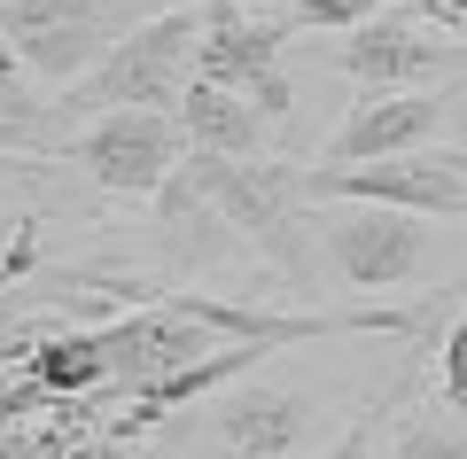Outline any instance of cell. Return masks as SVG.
Returning <instances> with one entry per match:
<instances>
[{
    "label": "cell",
    "mask_w": 467,
    "mask_h": 459,
    "mask_svg": "<svg viewBox=\"0 0 467 459\" xmlns=\"http://www.w3.org/2000/svg\"><path fill=\"white\" fill-rule=\"evenodd\" d=\"M133 24H140L133 0H0V47L55 94L78 86Z\"/></svg>",
    "instance_id": "5"
},
{
    "label": "cell",
    "mask_w": 467,
    "mask_h": 459,
    "mask_svg": "<svg viewBox=\"0 0 467 459\" xmlns=\"http://www.w3.org/2000/svg\"><path fill=\"white\" fill-rule=\"evenodd\" d=\"M70 443H63V428H8V436H0V459H63Z\"/></svg>",
    "instance_id": "16"
},
{
    "label": "cell",
    "mask_w": 467,
    "mask_h": 459,
    "mask_svg": "<svg viewBox=\"0 0 467 459\" xmlns=\"http://www.w3.org/2000/svg\"><path fill=\"white\" fill-rule=\"evenodd\" d=\"M140 16H164V8H202V0H133Z\"/></svg>",
    "instance_id": "22"
},
{
    "label": "cell",
    "mask_w": 467,
    "mask_h": 459,
    "mask_svg": "<svg viewBox=\"0 0 467 459\" xmlns=\"http://www.w3.org/2000/svg\"><path fill=\"white\" fill-rule=\"evenodd\" d=\"M374 452H382V436H374V421L358 412V421H350V428H343V436H335L319 459H374Z\"/></svg>",
    "instance_id": "18"
},
{
    "label": "cell",
    "mask_w": 467,
    "mask_h": 459,
    "mask_svg": "<svg viewBox=\"0 0 467 459\" xmlns=\"http://www.w3.org/2000/svg\"><path fill=\"white\" fill-rule=\"evenodd\" d=\"M63 164H78L101 195L156 203L171 187V172L187 164V125L180 110H101L70 132Z\"/></svg>",
    "instance_id": "6"
},
{
    "label": "cell",
    "mask_w": 467,
    "mask_h": 459,
    "mask_svg": "<svg viewBox=\"0 0 467 459\" xmlns=\"http://www.w3.org/2000/svg\"><path fill=\"white\" fill-rule=\"evenodd\" d=\"M180 125H187V148H211V156H265L273 117L257 110L242 86L195 78V86H187V101H180Z\"/></svg>",
    "instance_id": "11"
},
{
    "label": "cell",
    "mask_w": 467,
    "mask_h": 459,
    "mask_svg": "<svg viewBox=\"0 0 467 459\" xmlns=\"http://www.w3.org/2000/svg\"><path fill=\"white\" fill-rule=\"evenodd\" d=\"M195 55H202V8H164V16H140L133 32L117 39L78 86H63V117L70 132L101 110H180L187 86H195Z\"/></svg>",
    "instance_id": "3"
},
{
    "label": "cell",
    "mask_w": 467,
    "mask_h": 459,
    "mask_svg": "<svg viewBox=\"0 0 467 459\" xmlns=\"http://www.w3.org/2000/svg\"><path fill=\"white\" fill-rule=\"evenodd\" d=\"M451 132L444 86H420V94H367L343 125L327 132L319 164H374V156H405V148H436Z\"/></svg>",
    "instance_id": "9"
},
{
    "label": "cell",
    "mask_w": 467,
    "mask_h": 459,
    "mask_svg": "<svg viewBox=\"0 0 467 459\" xmlns=\"http://www.w3.org/2000/svg\"><path fill=\"white\" fill-rule=\"evenodd\" d=\"M0 390H8V374H0Z\"/></svg>",
    "instance_id": "25"
},
{
    "label": "cell",
    "mask_w": 467,
    "mask_h": 459,
    "mask_svg": "<svg viewBox=\"0 0 467 459\" xmlns=\"http://www.w3.org/2000/svg\"><path fill=\"white\" fill-rule=\"evenodd\" d=\"M327 55L335 70H343L358 94H420V86H451L467 70V32H451L444 39V24H429V16H367V24H350L343 39H327Z\"/></svg>",
    "instance_id": "7"
},
{
    "label": "cell",
    "mask_w": 467,
    "mask_h": 459,
    "mask_svg": "<svg viewBox=\"0 0 467 459\" xmlns=\"http://www.w3.org/2000/svg\"><path fill=\"white\" fill-rule=\"evenodd\" d=\"M39 265H47V249H39V218H16V226L0 234V288L32 280Z\"/></svg>",
    "instance_id": "15"
},
{
    "label": "cell",
    "mask_w": 467,
    "mask_h": 459,
    "mask_svg": "<svg viewBox=\"0 0 467 459\" xmlns=\"http://www.w3.org/2000/svg\"><path fill=\"white\" fill-rule=\"evenodd\" d=\"M296 39V24L265 16V8H242V0H202V55H195V78L218 86H242L250 94L257 78H273Z\"/></svg>",
    "instance_id": "10"
},
{
    "label": "cell",
    "mask_w": 467,
    "mask_h": 459,
    "mask_svg": "<svg viewBox=\"0 0 467 459\" xmlns=\"http://www.w3.org/2000/svg\"><path fill=\"white\" fill-rule=\"evenodd\" d=\"M389 0H296V32H350V24H367V16H382Z\"/></svg>",
    "instance_id": "14"
},
{
    "label": "cell",
    "mask_w": 467,
    "mask_h": 459,
    "mask_svg": "<svg viewBox=\"0 0 467 459\" xmlns=\"http://www.w3.org/2000/svg\"><path fill=\"white\" fill-rule=\"evenodd\" d=\"M460 172H467V141H460Z\"/></svg>",
    "instance_id": "24"
},
{
    "label": "cell",
    "mask_w": 467,
    "mask_h": 459,
    "mask_svg": "<svg viewBox=\"0 0 467 459\" xmlns=\"http://www.w3.org/2000/svg\"><path fill=\"white\" fill-rule=\"evenodd\" d=\"M242 8H281V0H242Z\"/></svg>",
    "instance_id": "23"
},
{
    "label": "cell",
    "mask_w": 467,
    "mask_h": 459,
    "mask_svg": "<svg viewBox=\"0 0 467 459\" xmlns=\"http://www.w3.org/2000/svg\"><path fill=\"white\" fill-rule=\"evenodd\" d=\"M319 265L335 288L350 296H398L436 273V226L420 211H389V203H312Z\"/></svg>",
    "instance_id": "4"
},
{
    "label": "cell",
    "mask_w": 467,
    "mask_h": 459,
    "mask_svg": "<svg viewBox=\"0 0 467 459\" xmlns=\"http://www.w3.org/2000/svg\"><path fill=\"white\" fill-rule=\"evenodd\" d=\"M444 110H451V141H467V70L444 86Z\"/></svg>",
    "instance_id": "20"
},
{
    "label": "cell",
    "mask_w": 467,
    "mask_h": 459,
    "mask_svg": "<svg viewBox=\"0 0 467 459\" xmlns=\"http://www.w3.org/2000/svg\"><path fill=\"white\" fill-rule=\"evenodd\" d=\"M358 412H335V397L319 381H296L281 366H250V374H234L226 390H211L195 405V443L202 459H319Z\"/></svg>",
    "instance_id": "1"
},
{
    "label": "cell",
    "mask_w": 467,
    "mask_h": 459,
    "mask_svg": "<svg viewBox=\"0 0 467 459\" xmlns=\"http://www.w3.org/2000/svg\"><path fill=\"white\" fill-rule=\"evenodd\" d=\"M117 452H125L117 436H94V443H78V452H63V459H117Z\"/></svg>",
    "instance_id": "21"
},
{
    "label": "cell",
    "mask_w": 467,
    "mask_h": 459,
    "mask_svg": "<svg viewBox=\"0 0 467 459\" xmlns=\"http://www.w3.org/2000/svg\"><path fill=\"white\" fill-rule=\"evenodd\" d=\"M436 397L467 405V312L451 319V335H444V381H436Z\"/></svg>",
    "instance_id": "17"
},
{
    "label": "cell",
    "mask_w": 467,
    "mask_h": 459,
    "mask_svg": "<svg viewBox=\"0 0 467 459\" xmlns=\"http://www.w3.org/2000/svg\"><path fill=\"white\" fill-rule=\"evenodd\" d=\"M0 141L24 148V156H47V164H63L70 148V117L55 101V86H39L8 47H0Z\"/></svg>",
    "instance_id": "12"
},
{
    "label": "cell",
    "mask_w": 467,
    "mask_h": 459,
    "mask_svg": "<svg viewBox=\"0 0 467 459\" xmlns=\"http://www.w3.org/2000/svg\"><path fill=\"white\" fill-rule=\"evenodd\" d=\"M39 172H47V156H24V148L0 141V195H8V187H32Z\"/></svg>",
    "instance_id": "19"
},
{
    "label": "cell",
    "mask_w": 467,
    "mask_h": 459,
    "mask_svg": "<svg viewBox=\"0 0 467 459\" xmlns=\"http://www.w3.org/2000/svg\"><path fill=\"white\" fill-rule=\"evenodd\" d=\"M187 180L218 203L242 242L273 265L281 280L312 288L319 273V234H312V195H304V172L281 164V156H211V148H187Z\"/></svg>",
    "instance_id": "2"
},
{
    "label": "cell",
    "mask_w": 467,
    "mask_h": 459,
    "mask_svg": "<svg viewBox=\"0 0 467 459\" xmlns=\"http://www.w3.org/2000/svg\"><path fill=\"white\" fill-rule=\"evenodd\" d=\"M304 195L312 203H389V211H420V218H467L460 141L374 156V164H304Z\"/></svg>",
    "instance_id": "8"
},
{
    "label": "cell",
    "mask_w": 467,
    "mask_h": 459,
    "mask_svg": "<svg viewBox=\"0 0 467 459\" xmlns=\"http://www.w3.org/2000/svg\"><path fill=\"white\" fill-rule=\"evenodd\" d=\"M374 459H467V412L451 405V397H436V405L405 412V421L382 436Z\"/></svg>",
    "instance_id": "13"
}]
</instances>
